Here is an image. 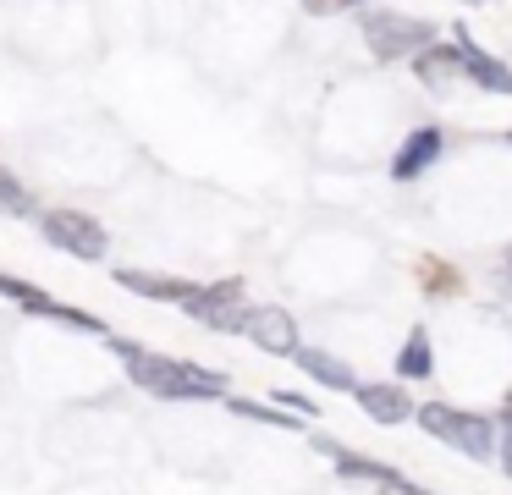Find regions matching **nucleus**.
<instances>
[{"label":"nucleus","instance_id":"f8f14e48","mask_svg":"<svg viewBox=\"0 0 512 495\" xmlns=\"http://www.w3.org/2000/svg\"><path fill=\"white\" fill-rule=\"evenodd\" d=\"M413 72L424 77V83H452L457 72H463V50H424V55H413Z\"/></svg>","mask_w":512,"mask_h":495},{"label":"nucleus","instance_id":"6ab92c4d","mask_svg":"<svg viewBox=\"0 0 512 495\" xmlns=\"http://www.w3.org/2000/svg\"><path fill=\"white\" fill-rule=\"evenodd\" d=\"M507 281H512V253H507Z\"/></svg>","mask_w":512,"mask_h":495},{"label":"nucleus","instance_id":"7ed1b4c3","mask_svg":"<svg viewBox=\"0 0 512 495\" xmlns=\"http://www.w3.org/2000/svg\"><path fill=\"white\" fill-rule=\"evenodd\" d=\"M364 39L375 61H413L435 44V28L424 17H397V11H369L364 17Z\"/></svg>","mask_w":512,"mask_h":495},{"label":"nucleus","instance_id":"1a4fd4ad","mask_svg":"<svg viewBox=\"0 0 512 495\" xmlns=\"http://www.w3.org/2000/svg\"><path fill=\"white\" fill-rule=\"evenodd\" d=\"M457 50H463V77H474L479 88H490V94H512V72L496 61V55H485L474 39H468L463 28H457Z\"/></svg>","mask_w":512,"mask_h":495},{"label":"nucleus","instance_id":"f257e3e1","mask_svg":"<svg viewBox=\"0 0 512 495\" xmlns=\"http://www.w3.org/2000/svg\"><path fill=\"white\" fill-rule=\"evenodd\" d=\"M116 352H122L133 385H144V391H155V396H171V402H182V396H226V380L210 369L160 358V352H144V347H133V341H116Z\"/></svg>","mask_w":512,"mask_h":495},{"label":"nucleus","instance_id":"f03ea898","mask_svg":"<svg viewBox=\"0 0 512 495\" xmlns=\"http://www.w3.org/2000/svg\"><path fill=\"white\" fill-rule=\"evenodd\" d=\"M413 418H419V424L430 429L435 440L457 446L463 457H474V462H490V457H496V424H490L485 413H452V407H441V402H424Z\"/></svg>","mask_w":512,"mask_h":495},{"label":"nucleus","instance_id":"a211bd4d","mask_svg":"<svg viewBox=\"0 0 512 495\" xmlns=\"http://www.w3.org/2000/svg\"><path fill=\"white\" fill-rule=\"evenodd\" d=\"M281 407H292V413H314L309 396H298V391H281Z\"/></svg>","mask_w":512,"mask_h":495},{"label":"nucleus","instance_id":"20e7f679","mask_svg":"<svg viewBox=\"0 0 512 495\" xmlns=\"http://www.w3.org/2000/svg\"><path fill=\"white\" fill-rule=\"evenodd\" d=\"M39 231H45L61 253H72V259H89L94 264V259L111 253L105 226H100V220H89L83 209H45V215H39Z\"/></svg>","mask_w":512,"mask_h":495},{"label":"nucleus","instance_id":"ddd939ff","mask_svg":"<svg viewBox=\"0 0 512 495\" xmlns=\"http://www.w3.org/2000/svg\"><path fill=\"white\" fill-rule=\"evenodd\" d=\"M397 369L408 374V380H424V374L435 369V352H430V336H424V330H413V336L402 341V352H397Z\"/></svg>","mask_w":512,"mask_h":495},{"label":"nucleus","instance_id":"0eeeda50","mask_svg":"<svg viewBox=\"0 0 512 495\" xmlns=\"http://www.w3.org/2000/svg\"><path fill=\"white\" fill-rule=\"evenodd\" d=\"M441 127H419V132H408L402 138V149H397V160H391V176L397 182H413V176H424L435 160H441Z\"/></svg>","mask_w":512,"mask_h":495},{"label":"nucleus","instance_id":"2eb2a0df","mask_svg":"<svg viewBox=\"0 0 512 495\" xmlns=\"http://www.w3.org/2000/svg\"><path fill=\"white\" fill-rule=\"evenodd\" d=\"M232 413H243V418H259V424L298 429V418H292V413H276V407H265V402H248V396H232Z\"/></svg>","mask_w":512,"mask_h":495},{"label":"nucleus","instance_id":"dca6fc26","mask_svg":"<svg viewBox=\"0 0 512 495\" xmlns=\"http://www.w3.org/2000/svg\"><path fill=\"white\" fill-rule=\"evenodd\" d=\"M496 440H501V468H507V479H512V407L501 413V424H496Z\"/></svg>","mask_w":512,"mask_h":495},{"label":"nucleus","instance_id":"f3484780","mask_svg":"<svg viewBox=\"0 0 512 495\" xmlns=\"http://www.w3.org/2000/svg\"><path fill=\"white\" fill-rule=\"evenodd\" d=\"M364 6V0H303V11H314V17H331V11H353Z\"/></svg>","mask_w":512,"mask_h":495},{"label":"nucleus","instance_id":"9b49d317","mask_svg":"<svg viewBox=\"0 0 512 495\" xmlns=\"http://www.w3.org/2000/svg\"><path fill=\"white\" fill-rule=\"evenodd\" d=\"M298 369L309 374L314 385H325V391H358L353 369H347L342 358H331V352H320V347H298Z\"/></svg>","mask_w":512,"mask_h":495},{"label":"nucleus","instance_id":"9d476101","mask_svg":"<svg viewBox=\"0 0 512 495\" xmlns=\"http://www.w3.org/2000/svg\"><path fill=\"white\" fill-rule=\"evenodd\" d=\"M116 281L138 297H155V303H188L199 286L193 281H177V275H149V270H116Z\"/></svg>","mask_w":512,"mask_h":495},{"label":"nucleus","instance_id":"6e6552de","mask_svg":"<svg viewBox=\"0 0 512 495\" xmlns=\"http://www.w3.org/2000/svg\"><path fill=\"white\" fill-rule=\"evenodd\" d=\"M358 407H364L369 418H375V424H402V418L408 413H419V407L408 402V391H402V385H380V380H369V385H358Z\"/></svg>","mask_w":512,"mask_h":495},{"label":"nucleus","instance_id":"4468645a","mask_svg":"<svg viewBox=\"0 0 512 495\" xmlns=\"http://www.w3.org/2000/svg\"><path fill=\"white\" fill-rule=\"evenodd\" d=\"M0 209H6V215H34V193H28L6 165H0Z\"/></svg>","mask_w":512,"mask_h":495},{"label":"nucleus","instance_id":"39448f33","mask_svg":"<svg viewBox=\"0 0 512 495\" xmlns=\"http://www.w3.org/2000/svg\"><path fill=\"white\" fill-rule=\"evenodd\" d=\"M188 308L199 325H210V330H243L248 325V297H243V281H215V286H199V292L188 297Z\"/></svg>","mask_w":512,"mask_h":495},{"label":"nucleus","instance_id":"423d86ee","mask_svg":"<svg viewBox=\"0 0 512 495\" xmlns=\"http://www.w3.org/2000/svg\"><path fill=\"white\" fill-rule=\"evenodd\" d=\"M243 336L259 352H276V358H298V325H292L287 308H254L243 325Z\"/></svg>","mask_w":512,"mask_h":495}]
</instances>
